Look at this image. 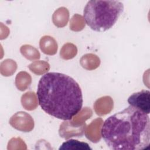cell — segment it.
I'll return each instance as SVG.
<instances>
[{"mask_svg": "<svg viewBox=\"0 0 150 150\" xmlns=\"http://www.w3.org/2000/svg\"><path fill=\"white\" fill-rule=\"evenodd\" d=\"M149 98V91L143 90L131 95L128 98V103L130 105L149 114L150 112Z\"/></svg>", "mask_w": 150, "mask_h": 150, "instance_id": "5", "label": "cell"}, {"mask_svg": "<svg viewBox=\"0 0 150 150\" xmlns=\"http://www.w3.org/2000/svg\"><path fill=\"white\" fill-rule=\"evenodd\" d=\"M100 62L99 57L93 53L86 54L80 60V63L82 67L87 70L96 69L99 67Z\"/></svg>", "mask_w": 150, "mask_h": 150, "instance_id": "11", "label": "cell"}, {"mask_svg": "<svg viewBox=\"0 0 150 150\" xmlns=\"http://www.w3.org/2000/svg\"><path fill=\"white\" fill-rule=\"evenodd\" d=\"M86 25L84 18L79 14L74 15L70 22V29L74 32L82 30Z\"/></svg>", "mask_w": 150, "mask_h": 150, "instance_id": "20", "label": "cell"}, {"mask_svg": "<svg viewBox=\"0 0 150 150\" xmlns=\"http://www.w3.org/2000/svg\"><path fill=\"white\" fill-rule=\"evenodd\" d=\"M39 46L42 52L47 55H54L57 53L58 46L56 40L52 36H44L41 38Z\"/></svg>", "mask_w": 150, "mask_h": 150, "instance_id": "9", "label": "cell"}, {"mask_svg": "<svg viewBox=\"0 0 150 150\" xmlns=\"http://www.w3.org/2000/svg\"><path fill=\"white\" fill-rule=\"evenodd\" d=\"M86 126V124L81 126H75L71 124L70 121H65L60 124L59 134L60 137L66 139L73 137H82Z\"/></svg>", "mask_w": 150, "mask_h": 150, "instance_id": "6", "label": "cell"}, {"mask_svg": "<svg viewBox=\"0 0 150 150\" xmlns=\"http://www.w3.org/2000/svg\"><path fill=\"white\" fill-rule=\"evenodd\" d=\"M39 104L47 114L70 120L81 109L83 95L79 84L71 77L49 72L40 79L37 90Z\"/></svg>", "mask_w": 150, "mask_h": 150, "instance_id": "2", "label": "cell"}, {"mask_svg": "<svg viewBox=\"0 0 150 150\" xmlns=\"http://www.w3.org/2000/svg\"><path fill=\"white\" fill-rule=\"evenodd\" d=\"M17 69L16 63L12 59H6L1 62L0 66L1 74L6 77L12 76Z\"/></svg>", "mask_w": 150, "mask_h": 150, "instance_id": "18", "label": "cell"}, {"mask_svg": "<svg viewBox=\"0 0 150 150\" xmlns=\"http://www.w3.org/2000/svg\"><path fill=\"white\" fill-rule=\"evenodd\" d=\"M9 122L13 128L24 132H30L35 125L31 115L24 111L16 112L11 117Z\"/></svg>", "mask_w": 150, "mask_h": 150, "instance_id": "4", "label": "cell"}, {"mask_svg": "<svg viewBox=\"0 0 150 150\" xmlns=\"http://www.w3.org/2000/svg\"><path fill=\"white\" fill-rule=\"evenodd\" d=\"M77 53V47L73 43H67L64 44L60 49V56L63 59L69 60L74 58Z\"/></svg>", "mask_w": 150, "mask_h": 150, "instance_id": "19", "label": "cell"}, {"mask_svg": "<svg viewBox=\"0 0 150 150\" xmlns=\"http://www.w3.org/2000/svg\"><path fill=\"white\" fill-rule=\"evenodd\" d=\"M8 149H26V145L21 138H12L8 142Z\"/></svg>", "mask_w": 150, "mask_h": 150, "instance_id": "21", "label": "cell"}, {"mask_svg": "<svg viewBox=\"0 0 150 150\" xmlns=\"http://www.w3.org/2000/svg\"><path fill=\"white\" fill-rule=\"evenodd\" d=\"M32 77L26 71H20L15 77V86L20 91H25L30 85Z\"/></svg>", "mask_w": 150, "mask_h": 150, "instance_id": "13", "label": "cell"}, {"mask_svg": "<svg viewBox=\"0 0 150 150\" xmlns=\"http://www.w3.org/2000/svg\"><path fill=\"white\" fill-rule=\"evenodd\" d=\"M20 52L26 59L29 60H38L40 57L38 50L30 45H22L20 48Z\"/></svg>", "mask_w": 150, "mask_h": 150, "instance_id": "17", "label": "cell"}, {"mask_svg": "<svg viewBox=\"0 0 150 150\" xmlns=\"http://www.w3.org/2000/svg\"><path fill=\"white\" fill-rule=\"evenodd\" d=\"M59 150L62 149H77V150H88L91 148L88 144L84 142H81L76 139H69L64 142L60 146Z\"/></svg>", "mask_w": 150, "mask_h": 150, "instance_id": "15", "label": "cell"}, {"mask_svg": "<svg viewBox=\"0 0 150 150\" xmlns=\"http://www.w3.org/2000/svg\"><path fill=\"white\" fill-rule=\"evenodd\" d=\"M94 110L99 116L109 114L114 107L112 98L110 96H104L97 99L94 104Z\"/></svg>", "mask_w": 150, "mask_h": 150, "instance_id": "8", "label": "cell"}, {"mask_svg": "<svg viewBox=\"0 0 150 150\" xmlns=\"http://www.w3.org/2000/svg\"><path fill=\"white\" fill-rule=\"evenodd\" d=\"M103 124V119L101 118H97L93 120L89 125H86L84 132L86 138L94 143L99 142L101 138Z\"/></svg>", "mask_w": 150, "mask_h": 150, "instance_id": "7", "label": "cell"}, {"mask_svg": "<svg viewBox=\"0 0 150 150\" xmlns=\"http://www.w3.org/2000/svg\"><path fill=\"white\" fill-rule=\"evenodd\" d=\"M124 11L123 4L118 1H89L83 11L88 26L96 32L111 28Z\"/></svg>", "mask_w": 150, "mask_h": 150, "instance_id": "3", "label": "cell"}, {"mask_svg": "<svg viewBox=\"0 0 150 150\" xmlns=\"http://www.w3.org/2000/svg\"><path fill=\"white\" fill-rule=\"evenodd\" d=\"M93 115L91 108L88 107H84L70 120L72 125L75 126H81L85 124L86 120L90 118Z\"/></svg>", "mask_w": 150, "mask_h": 150, "instance_id": "14", "label": "cell"}, {"mask_svg": "<svg viewBox=\"0 0 150 150\" xmlns=\"http://www.w3.org/2000/svg\"><path fill=\"white\" fill-rule=\"evenodd\" d=\"M69 19V12L65 7L56 9L52 15L53 24L57 28H63L67 25Z\"/></svg>", "mask_w": 150, "mask_h": 150, "instance_id": "10", "label": "cell"}, {"mask_svg": "<svg viewBox=\"0 0 150 150\" xmlns=\"http://www.w3.org/2000/svg\"><path fill=\"white\" fill-rule=\"evenodd\" d=\"M21 104L23 107L28 111L35 110L38 105V98L34 91H28L21 97Z\"/></svg>", "mask_w": 150, "mask_h": 150, "instance_id": "12", "label": "cell"}, {"mask_svg": "<svg viewBox=\"0 0 150 150\" xmlns=\"http://www.w3.org/2000/svg\"><path fill=\"white\" fill-rule=\"evenodd\" d=\"M29 70L36 75H42L47 73L50 69V64L44 60L34 61L28 66Z\"/></svg>", "mask_w": 150, "mask_h": 150, "instance_id": "16", "label": "cell"}, {"mask_svg": "<svg viewBox=\"0 0 150 150\" xmlns=\"http://www.w3.org/2000/svg\"><path fill=\"white\" fill-rule=\"evenodd\" d=\"M101 137L111 149H146L150 142L149 117L129 105L106 119L102 125Z\"/></svg>", "mask_w": 150, "mask_h": 150, "instance_id": "1", "label": "cell"}]
</instances>
